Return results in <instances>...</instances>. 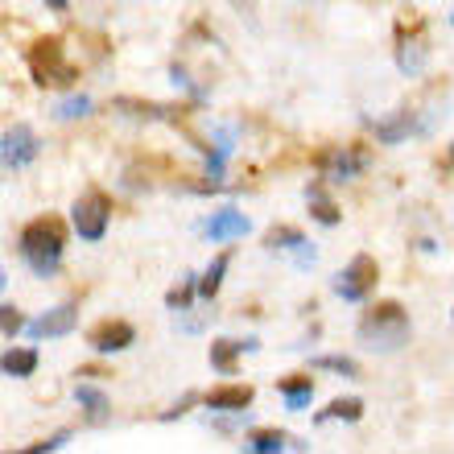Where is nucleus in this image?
Segmentation results:
<instances>
[{
    "instance_id": "f257e3e1",
    "label": "nucleus",
    "mask_w": 454,
    "mask_h": 454,
    "mask_svg": "<svg viewBox=\"0 0 454 454\" xmlns=\"http://www.w3.org/2000/svg\"><path fill=\"white\" fill-rule=\"evenodd\" d=\"M62 248H67V227L54 215L29 219L21 227V236H17V252H21V261L29 264L34 277H59Z\"/></svg>"
},
{
    "instance_id": "f03ea898",
    "label": "nucleus",
    "mask_w": 454,
    "mask_h": 454,
    "mask_svg": "<svg viewBox=\"0 0 454 454\" xmlns=\"http://www.w3.org/2000/svg\"><path fill=\"white\" fill-rule=\"evenodd\" d=\"M356 335L364 347H372V351H380V356H393V351H401V347L409 343V335H413V326H409V314L401 301H376L364 318H359Z\"/></svg>"
},
{
    "instance_id": "7ed1b4c3",
    "label": "nucleus",
    "mask_w": 454,
    "mask_h": 454,
    "mask_svg": "<svg viewBox=\"0 0 454 454\" xmlns=\"http://www.w3.org/2000/svg\"><path fill=\"white\" fill-rule=\"evenodd\" d=\"M25 62H29V74H34L37 87H71L74 83V67L67 62V54H62L59 37L34 42L29 54H25Z\"/></svg>"
},
{
    "instance_id": "20e7f679",
    "label": "nucleus",
    "mask_w": 454,
    "mask_h": 454,
    "mask_svg": "<svg viewBox=\"0 0 454 454\" xmlns=\"http://www.w3.org/2000/svg\"><path fill=\"white\" fill-rule=\"evenodd\" d=\"M71 223H74V231H79V239L99 244V239L108 236V223H112V199L104 191L79 194L71 207Z\"/></svg>"
},
{
    "instance_id": "39448f33",
    "label": "nucleus",
    "mask_w": 454,
    "mask_h": 454,
    "mask_svg": "<svg viewBox=\"0 0 454 454\" xmlns=\"http://www.w3.org/2000/svg\"><path fill=\"white\" fill-rule=\"evenodd\" d=\"M376 281H380L376 261H372L368 252H359V256H351V261L339 269L331 286H335V294L343 301H368L372 294H376Z\"/></svg>"
},
{
    "instance_id": "423d86ee",
    "label": "nucleus",
    "mask_w": 454,
    "mask_h": 454,
    "mask_svg": "<svg viewBox=\"0 0 454 454\" xmlns=\"http://www.w3.org/2000/svg\"><path fill=\"white\" fill-rule=\"evenodd\" d=\"M318 166V178L323 182H351L368 169V149H356V145H331L314 157Z\"/></svg>"
},
{
    "instance_id": "0eeeda50",
    "label": "nucleus",
    "mask_w": 454,
    "mask_h": 454,
    "mask_svg": "<svg viewBox=\"0 0 454 454\" xmlns=\"http://www.w3.org/2000/svg\"><path fill=\"white\" fill-rule=\"evenodd\" d=\"M37 153H42V141H37V132L29 129V124H12V129H4V137H0V161H4L9 174L34 166Z\"/></svg>"
},
{
    "instance_id": "6e6552de",
    "label": "nucleus",
    "mask_w": 454,
    "mask_h": 454,
    "mask_svg": "<svg viewBox=\"0 0 454 454\" xmlns=\"http://www.w3.org/2000/svg\"><path fill=\"white\" fill-rule=\"evenodd\" d=\"M79 326V306L74 301H59L54 310H46L42 318H34V323L25 326V335L29 339H67Z\"/></svg>"
},
{
    "instance_id": "1a4fd4ad",
    "label": "nucleus",
    "mask_w": 454,
    "mask_h": 454,
    "mask_svg": "<svg viewBox=\"0 0 454 454\" xmlns=\"http://www.w3.org/2000/svg\"><path fill=\"white\" fill-rule=\"evenodd\" d=\"M87 343H91L96 356H116V351H129V347L137 343V326L124 323V318H104V323L87 335Z\"/></svg>"
},
{
    "instance_id": "9d476101",
    "label": "nucleus",
    "mask_w": 454,
    "mask_h": 454,
    "mask_svg": "<svg viewBox=\"0 0 454 454\" xmlns=\"http://www.w3.org/2000/svg\"><path fill=\"white\" fill-rule=\"evenodd\" d=\"M203 236L211 239V244H231V239L248 236V215L236 211V207H219V211H211V219L203 223Z\"/></svg>"
},
{
    "instance_id": "9b49d317",
    "label": "nucleus",
    "mask_w": 454,
    "mask_h": 454,
    "mask_svg": "<svg viewBox=\"0 0 454 454\" xmlns=\"http://www.w3.org/2000/svg\"><path fill=\"white\" fill-rule=\"evenodd\" d=\"M372 132H376L380 145H401L405 137H413V132H426V124H418V112L413 108H401L388 120H372Z\"/></svg>"
},
{
    "instance_id": "f8f14e48",
    "label": "nucleus",
    "mask_w": 454,
    "mask_h": 454,
    "mask_svg": "<svg viewBox=\"0 0 454 454\" xmlns=\"http://www.w3.org/2000/svg\"><path fill=\"white\" fill-rule=\"evenodd\" d=\"M252 384H219V388H211V393L203 396V405L211 409V413H244V409L252 405Z\"/></svg>"
},
{
    "instance_id": "ddd939ff",
    "label": "nucleus",
    "mask_w": 454,
    "mask_h": 454,
    "mask_svg": "<svg viewBox=\"0 0 454 454\" xmlns=\"http://www.w3.org/2000/svg\"><path fill=\"white\" fill-rule=\"evenodd\" d=\"M306 207H310V219L323 227H339L343 223V211H339V203L331 199V191H326V182H310L306 186Z\"/></svg>"
},
{
    "instance_id": "4468645a",
    "label": "nucleus",
    "mask_w": 454,
    "mask_h": 454,
    "mask_svg": "<svg viewBox=\"0 0 454 454\" xmlns=\"http://www.w3.org/2000/svg\"><path fill=\"white\" fill-rule=\"evenodd\" d=\"M256 339H215L211 343V368L219 372V376H236V359L244 356V351H256Z\"/></svg>"
},
{
    "instance_id": "2eb2a0df",
    "label": "nucleus",
    "mask_w": 454,
    "mask_h": 454,
    "mask_svg": "<svg viewBox=\"0 0 454 454\" xmlns=\"http://www.w3.org/2000/svg\"><path fill=\"white\" fill-rule=\"evenodd\" d=\"M426 62H430V46H426V37L421 34L401 37V46H396V67H401V74H421L426 71Z\"/></svg>"
},
{
    "instance_id": "dca6fc26",
    "label": "nucleus",
    "mask_w": 454,
    "mask_h": 454,
    "mask_svg": "<svg viewBox=\"0 0 454 454\" xmlns=\"http://www.w3.org/2000/svg\"><path fill=\"white\" fill-rule=\"evenodd\" d=\"M277 393L286 396L289 413H301L314 401V380L310 376H286V380H277Z\"/></svg>"
},
{
    "instance_id": "f3484780",
    "label": "nucleus",
    "mask_w": 454,
    "mask_h": 454,
    "mask_svg": "<svg viewBox=\"0 0 454 454\" xmlns=\"http://www.w3.org/2000/svg\"><path fill=\"white\" fill-rule=\"evenodd\" d=\"M289 446L306 450V442L289 438L286 430H252V434H248V450H252V454H281V450H289Z\"/></svg>"
},
{
    "instance_id": "a211bd4d",
    "label": "nucleus",
    "mask_w": 454,
    "mask_h": 454,
    "mask_svg": "<svg viewBox=\"0 0 454 454\" xmlns=\"http://www.w3.org/2000/svg\"><path fill=\"white\" fill-rule=\"evenodd\" d=\"M0 368H4V376H12V380H29L37 372V351L34 347H9L4 359H0Z\"/></svg>"
},
{
    "instance_id": "6ab92c4d",
    "label": "nucleus",
    "mask_w": 454,
    "mask_h": 454,
    "mask_svg": "<svg viewBox=\"0 0 454 454\" xmlns=\"http://www.w3.org/2000/svg\"><path fill=\"white\" fill-rule=\"evenodd\" d=\"M227 269H231V252H219L215 261L203 269V277H199V298H203V301H215V294L223 289Z\"/></svg>"
},
{
    "instance_id": "aec40b11",
    "label": "nucleus",
    "mask_w": 454,
    "mask_h": 454,
    "mask_svg": "<svg viewBox=\"0 0 454 454\" xmlns=\"http://www.w3.org/2000/svg\"><path fill=\"white\" fill-rule=\"evenodd\" d=\"M359 418H364V401H359V396H339V401H331L314 421H318V426H326V421H351V426H356Z\"/></svg>"
},
{
    "instance_id": "412c9836",
    "label": "nucleus",
    "mask_w": 454,
    "mask_h": 454,
    "mask_svg": "<svg viewBox=\"0 0 454 454\" xmlns=\"http://www.w3.org/2000/svg\"><path fill=\"white\" fill-rule=\"evenodd\" d=\"M74 401L87 409V418L96 421H108V396H104V388H96V384H74Z\"/></svg>"
},
{
    "instance_id": "4be33fe9",
    "label": "nucleus",
    "mask_w": 454,
    "mask_h": 454,
    "mask_svg": "<svg viewBox=\"0 0 454 454\" xmlns=\"http://www.w3.org/2000/svg\"><path fill=\"white\" fill-rule=\"evenodd\" d=\"M194 298H199V277L186 273V277H182V286H174V289L166 294V306H169L174 314H182V310H191Z\"/></svg>"
},
{
    "instance_id": "5701e85b",
    "label": "nucleus",
    "mask_w": 454,
    "mask_h": 454,
    "mask_svg": "<svg viewBox=\"0 0 454 454\" xmlns=\"http://www.w3.org/2000/svg\"><path fill=\"white\" fill-rule=\"evenodd\" d=\"M301 244H306V236L298 227H269V236H264V248L273 252H298Z\"/></svg>"
},
{
    "instance_id": "b1692460",
    "label": "nucleus",
    "mask_w": 454,
    "mask_h": 454,
    "mask_svg": "<svg viewBox=\"0 0 454 454\" xmlns=\"http://www.w3.org/2000/svg\"><path fill=\"white\" fill-rule=\"evenodd\" d=\"M87 112H91V96H87V91H74V96H67L59 108H54V116L59 120H79V116H87Z\"/></svg>"
},
{
    "instance_id": "393cba45",
    "label": "nucleus",
    "mask_w": 454,
    "mask_h": 454,
    "mask_svg": "<svg viewBox=\"0 0 454 454\" xmlns=\"http://www.w3.org/2000/svg\"><path fill=\"white\" fill-rule=\"evenodd\" d=\"M310 368H323V372H339V376H359V364L351 356H314Z\"/></svg>"
},
{
    "instance_id": "a878e982",
    "label": "nucleus",
    "mask_w": 454,
    "mask_h": 454,
    "mask_svg": "<svg viewBox=\"0 0 454 454\" xmlns=\"http://www.w3.org/2000/svg\"><path fill=\"white\" fill-rule=\"evenodd\" d=\"M25 326H29V323L21 318V310H17L12 301H4V306H0V331H4V339L12 343V335H21Z\"/></svg>"
},
{
    "instance_id": "bb28decb",
    "label": "nucleus",
    "mask_w": 454,
    "mask_h": 454,
    "mask_svg": "<svg viewBox=\"0 0 454 454\" xmlns=\"http://www.w3.org/2000/svg\"><path fill=\"white\" fill-rule=\"evenodd\" d=\"M71 442V430H59V434H50L46 442H34V446H25L21 454H50V450H62V446Z\"/></svg>"
},
{
    "instance_id": "cd10ccee",
    "label": "nucleus",
    "mask_w": 454,
    "mask_h": 454,
    "mask_svg": "<svg viewBox=\"0 0 454 454\" xmlns=\"http://www.w3.org/2000/svg\"><path fill=\"white\" fill-rule=\"evenodd\" d=\"M194 401H199V393H186V396H182V401H178V405H174V409H166V413H161V421H174V418H182V413H186V409H191Z\"/></svg>"
},
{
    "instance_id": "c85d7f7f",
    "label": "nucleus",
    "mask_w": 454,
    "mask_h": 454,
    "mask_svg": "<svg viewBox=\"0 0 454 454\" xmlns=\"http://www.w3.org/2000/svg\"><path fill=\"white\" fill-rule=\"evenodd\" d=\"M67 4L71 0H46V9H54V12H67Z\"/></svg>"
},
{
    "instance_id": "c756f323",
    "label": "nucleus",
    "mask_w": 454,
    "mask_h": 454,
    "mask_svg": "<svg viewBox=\"0 0 454 454\" xmlns=\"http://www.w3.org/2000/svg\"><path fill=\"white\" fill-rule=\"evenodd\" d=\"M442 169H454V149H450V153L442 157Z\"/></svg>"
},
{
    "instance_id": "7c9ffc66",
    "label": "nucleus",
    "mask_w": 454,
    "mask_h": 454,
    "mask_svg": "<svg viewBox=\"0 0 454 454\" xmlns=\"http://www.w3.org/2000/svg\"><path fill=\"white\" fill-rule=\"evenodd\" d=\"M450 25H454V12H450Z\"/></svg>"
}]
</instances>
